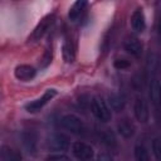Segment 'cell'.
<instances>
[{
    "instance_id": "18",
    "label": "cell",
    "mask_w": 161,
    "mask_h": 161,
    "mask_svg": "<svg viewBox=\"0 0 161 161\" xmlns=\"http://www.w3.org/2000/svg\"><path fill=\"white\" fill-rule=\"evenodd\" d=\"M125 104H126V101L123 96L117 94V93H112L108 96V106L114 112H121L125 108Z\"/></svg>"
},
{
    "instance_id": "13",
    "label": "cell",
    "mask_w": 161,
    "mask_h": 161,
    "mask_svg": "<svg viewBox=\"0 0 161 161\" xmlns=\"http://www.w3.org/2000/svg\"><path fill=\"white\" fill-rule=\"evenodd\" d=\"M21 141L25 147V150L29 153H35L36 152V146H38V138L36 133L34 131H24L21 133Z\"/></svg>"
},
{
    "instance_id": "4",
    "label": "cell",
    "mask_w": 161,
    "mask_h": 161,
    "mask_svg": "<svg viewBox=\"0 0 161 161\" xmlns=\"http://www.w3.org/2000/svg\"><path fill=\"white\" fill-rule=\"evenodd\" d=\"M55 94H57V91H55V89H47V91L43 93L42 97H39V98L35 99V101H31V102L26 103V104H25V109H26L28 112H30V113L39 112L49 101L53 99V97H55Z\"/></svg>"
},
{
    "instance_id": "10",
    "label": "cell",
    "mask_w": 161,
    "mask_h": 161,
    "mask_svg": "<svg viewBox=\"0 0 161 161\" xmlns=\"http://www.w3.org/2000/svg\"><path fill=\"white\" fill-rule=\"evenodd\" d=\"M123 48H125V50H126L128 54H131L132 57H136V58L141 57L142 49H143L142 43H141L137 38H135V36L127 38V39L125 40V43H123Z\"/></svg>"
},
{
    "instance_id": "7",
    "label": "cell",
    "mask_w": 161,
    "mask_h": 161,
    "mask_svg": "<svg viewBox=\"0 0 161 161\" xmlns=\"http://www.w3.org/2000/svg\"><path fill=\"white\" fill-rule=\"evenodd\" d=\"M133 113L135 117L138 122L141 123H146L150 118V111H148V106L147 102L145 101V98L142 97H137L133 104Z\"/></svg>"
},
{
    "instance_id": "3",
    "label": "cell",
    "mask_w": 161,
    "mask_h": 161,
    "mask_svg": "<svg viewBox=\"0 0 161 161\" xmlns=\"http://www.w3.org/2000/svg\"><path fill=\"white\" fill-rule=\"evenodd\" d=\"M70 146L69 137L63 133H53L47 140V147L53 152H63L67 151Z\"/></svg>"
},
{
    "instance_id": "11",
    "label": "cell",
    "mask_w": 161,
    "mask_h": 161,
    "mask_svg": "<svg viewBox=\"0 0 161 161\" xmlns=\"http://www.w3.org/2000/svg\"><path fill=\"white\" fill-rule=\"evenodd\" d=\"M131 26L135 31L142 33L146 29V18L142 9H136L131 15Z\"/></svg>"
},
{
    "instance_id": "19",
    "label": "cell",
    "mask_w": 161,
    "mask_h": 161,
    "mask_svg": "<svg viewBox=\"0 0 161 161\" xmlns=\"http://www.w3.org/2000/svg\"><path fill=\"white\" fill-rule=\"evenodd\" d=\"M135 157L138 161H148L150 160V155H148V152L143 145L137 143L135 146Z\"/></svg>"
},
{
    "instance_id": "23",
    "label": "cell",
    "mask_w": 161,
    "mask_h": 161,
    "mask_svg": "<svg viewBox=\"0 0 161 161\" xmlns=\"http://www.w3.org/2000/svg\"><path fill=\"white\" fill-rule=\"evenodd\" d=\"M157 30H158V33L161 34V18L158 19V24H157Z\"/></svg>"
},
{
    "instance_id": "15",
    "label": "cell",
    "mask_w": 161,
    "mask_h": 161,
    "mask_svg": "<svg viewBox=\"0 0 161 161\" xmlns=\"http://www.w3.org/2000/svg\"><path fill=\"white\" fill-rule=\"evenodd\" d=\"M96 133H97V137L99 138V141L102 143H104L106 146L112 147V146L116 145V136H114V133L109 128H106V127L97 128Z\"/></svg>"
},
{
    "instance_id": "12",
    "label": "cell",
    "mask_w": 161,
    "mask_h": 161,
    "mask_svg": "<svg viewBox=\"0 0 161 161\" xmlns=\"http://www.w3.org/2000/svg\"><path fill=\"white\" fill-rule=\"evenodd\" d=\"M117 131H118V133L122 137L131 138L135 135L136 127H135V125H133V122L131 119H128V118H121L117 122Z\"/></svg>"
},
{
    "instance_id": "21",
    "label": "cell",
    "mask_w": 161,
    "mask_h": 161,
    "mask_svg": "<svg viewBox=\"0 0 161 161\" xmlns=\"http://www.w3.org/2000/svg\"><path fill=\"white\" fill-rule=\"evenodd\" d=\"M113 65H114L116 69H118V70H123V69L130 68L131 63H130L127 59H121V58H119V59H116V60H114Z\"/></svg>"
},
{
    "instance_id": "16",
    "label": "cell",
    "mask_w": 161,
    "mask_h": 161,
    "mask_svg": "<svg viewBox=\"0 0 161 161\" xmlns=\"http://www.w3.org/2000/svg\"><path fill=\"white\" fill-rule=\"evenodd\" d=\"M63 59L65 63H73L75 59V47L69 36H65L63 43Z\"/></svg>"
},
{
    "instance_id": "5",
    "label": "cell",
    "mask_w": 161,
    "mask_h": 161,
    "mask_svg": "<svg viewBox=\"0 0 161 161\" xmlns=\"http://www.w3.org/2000/svg\"><path fill=\"white\" fill-rule=\"evenodd\" d=\"M54 14H49V15H47L45 18H43L42 20H40V23L35 26V29L33 30V33L30 34V36H29V40H31V42H36V40H39L40 38H43L44 36V34L49 30V28L53 25V23H54Z\"/></svg>"
},
{
    "instance_id": "17",
    "label": "cell",
    "mask_w": 161,
    "mask_h": 161,
    "mask_svg": "<svg viewBox=\"0 0 161 161\" xmlns=\"http://www.w3.org/2000/svg\"><path fill=\"white\" fill-rule=\"evenodd\" d=\"M0 158L3 161H18V160H21V153L19 151H16L15 148L4 145V146H1Z\"/></svg>"
},
{
    "instance_id": "22",
    "label": "cell",
    "mask_w": 161,
    "mask_h": 161,
    "mask_svg": "<svg viewBox=\"0 0 161 161\" xmlns=\"http://www.w3.org/2000/svg\"><path fill=\"white\" fill-rule=\"evenodd\" d=\"M47 160H69V157L64 153H60V152H57V153H53V155H49L47 157Z\"/></svg>"
},
{
    "instance_id": "1",
    "label": "cell",
    "mask_w": 161,
    "mask_h": 161,
    "mask_svg": "<svg viewBox=\"0 0 161 161\" xmlns=\"http://www.w3.org/2000/svg\"><path fill=\"white\" fill-rule=\"evenodd\" d=\"M91 111L93 116L101 122H108L112 118L111 107L106 103L103 98H99V97L93 98L91 101Z\"/></svg>"
},
{
    "instance_id": "8",
    "label": "cell",
    "mask_w": 161,
    "mask_h": 161,
    "mask_svg": "<svg viewBox=\"0 0 161 161\" xmlns=\"http://www.w3.org/2000/svg\"><path fill=\"white\" fill-rule=\"evenodd\" d=\"M36 74V70L33 65H29V64H19L15 67L14 69V75L18 80H21V82H28V80H31Z\"/></svg>"
},
{
    "instance_id": "20",
    "label": "cell",
    "mask_w": 161,
    "mask_h": 161,
    "mask_svg": "<svg viewBox=\"0 0 161 161\" xmlns=\"http://www.w3.org/2000/svg\"><path fill=\"white\" fill-rule=\"evenodd\" d=\"M152 151L155 157L157 160H161V140L160 138H155L152 141Z\"/></svg>"
},
{
    "instance_id": "14",
    "label": "cell",
    "mask_w": 161,
    "mask_h": 161,
    "mask_svg": "<svg viewBox=\"0 0 161 161\" xmlns=\"http://www.w3.org/2000/svg\"><path fill=\"white\" fill-rule=\"evenodd\" d=\"M87 6H88V0H75L69 9V13H68L69 19L72 21H77L84 14Z\"/></svg>"
},
{
    "instance_id": "6",
    "label": "cell",
    "mask_w": 161,
    "mask_h": 161,
    "mask_svg": "<svg viewBox=\"0 0 161 161\" xmlns=\"http://www.w3.org/2000/svg\"><path fill=\"white\" fill-rule=\"evenodd\" d=\"M72 152L78 160H91L94 155L93 147L82 141H77L72 145Z\"/></svg>"
},
{
    "instance_id": "9",
    "label": "cell",
    "mask_w": 161,
    "mask_h": 161,
    "mask_svg": "<svg viewBox=\"0 0 161 161\" xmlns=\"http://www.w3.org/2000/svg\"><path fill=\"white\" fill-rule=\"evenodd\" d=\"M150 98L157 112H161V84L157 79H152L150 83Z\"/></svg>"
},
{
    "instance_id": "2",
    "label": "cell",
    "mask_w": 161,
    "mask_h": 161,
    "mask_svg": "<svg viewBox=\"0 0 161 161\" xmlns=\"http://www.w3.org/2000/svg\"><path fill=\"white\" fill-rule=\"evenodd\" d=\"M60 126L74 135H83L86 132V126L83 121L75 114H64L60 118Z\"/></svg>"
}]
</instances>
